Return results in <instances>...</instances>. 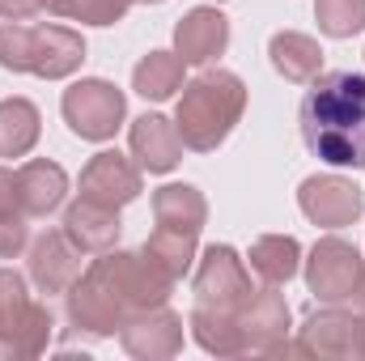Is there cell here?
I'll list each match as a JSON object with an SVG mask.
<instances>
[{"mask_svg": "<svg viewBox=\"0 0 365 361\" xmlns=\"http://www.w3.org/2000/svg\"><path fill=\"white\" fill-rule=\"evenodd\" d=\"M302 357H365V310L323 306L302 323V336L293 345Z\"/></svg>", "mask_w": 365, "mask_h": 361, "instance_id": "9c48e42d", "label": "cell"}, {"mask_svg": "<svg viewBox=\"0 0 365 361\" xmlns=\"http://www.w3.org/2000/svg\"><path fill=\"white\" fill-rule=\"evenodd\" d=\"M195 238L200 234H182V230H153V238L145 243V255L166 272L170 280H182L195 264Z\"/></svg>", "mask_w": 365, "mask_h": 361, "instance_id": "d4e9b609", "label": "cell"}, {"mask_svg": "<svg viewBox=\"0 0 365 361\" xmlns=\"http://www.w3.org/2000/svg\"><path fill=\"white\" fill-rule=\"evenodd\" d=\"M302 141L327 166H365V77L327 73L302 98Z\"/></svg>", "mask_w": 365, "mask_h": 361, "instance_id": "7a4b0ae2", "label": "cell"}, {"mask_svg": "<svg viewBox=\"0 0 365 361\" xmlns=\"http://www.w3.org/2000/svg\"><path fill=\"white\" fill-rule=\"evenodd\" d=\"M251 272L264 280V285H289L297 272H302V243L293 234H264L251 243Z\"/></svg>", "mask_w": 365, "mask_h": 361, "instance_id": "44dd1931", "label": "cell"}, {"mask_svg": "<svg viewBox=\"0 0 365 361\" xmlns=\"http://www.w3.org/2000/svg\"><path fill=\"white\" fill-rule=\"evenodd\" d=\"M51 345V310L30 298L26 276L0 268V357H38Z\"/></svg>", "mask_w": 365, "mask_h": 361, "instance_id": "5b68a950", "label": "cell"}, {"mask_svg": "<svg viewBox=\"0 0 365 361\" xmlns=\"http://www.w3.org/2000/svg\"><path fill=\"white\" fill-rule=\"evenodd\" d=\"M13 179H17V208H21L26 217H47V213H56V208L64 204V195H68V175H64V166H56V162H47V158L26 162L21 171H13Z\"/></svg>", "mask_w": 365, "mask_h": 361, "instance_id": "e0dca14e", "label": "cell"}, {"mask_svg": "<svg viewBox=\"0 0 365 361\" xmlns=\"http://www.w3.org/2000/svg\"><path fill=\"white\" fill-rule=\"evenodd\" d=\"M230 47V21L221 9H191L175 26V51H179L182 64H212L217 56H225Z\"/></svg>", "mask_w": 365, "mask_h": 361, "instance_id": "9a60e30c", "label": "cell"}, {"mask_svg": "<svg viewBox=\"0 0 365 361\" xmlns=\"http://www.w3.org/2000/svg\"><path fill=\"white\" fill-rule=\"evenodd\" d=\"M153 217L162 230H182V234H200L208 221V204L191 183H166L162 191H153Z\"/></svg>", "mask_w": 365, "mask_h": 361, "instance_id": "ffe728a7", "label": "cell"}, {"mask_svg": "<svg viewBox=\"0 0 365 361\" xmlns=\"http://www.w3.org/2000/svg\"><path fill=\"white\" fill-rule=\"evenodd\" d=\"M268 56H272V68L293 81V86H306L323 73V47L310 39V34H297V30H280L268 43Z\"/></svg>", "mask_w": 365, "mask_h": 361, "instance_id": "d6986e66", "label": "cell"}, {"mask_svg": "<svg viewBox=\"0 0 365 361\" xmlns=\"http://www.w3.org/2000/svg\"><path fill=\"white\" fill-rule=\"evenodd\" d=\"M140 4H162V0H140Z\"/></svg>", "mask_w": 365, "mask_h": 361, "instance_id": "1f68e13d", "label": "cell"}, {"mask_svg": "<svg viewBox=\"0 0 365 361\" xmlns=\"http://www.w3.org/2000/svg\"><path fill=\"white\" fill-rule=\"evenodd\" d=\"M140 195V166L128 162L123 153L115 149H102L93 153L81 171V200L93 204H106V208H123Z\"/></svg>", "mask_w": 365, "mask_h": 361, "instance_id": "7c38bea8", "label": "cell"}, {"mask_svg": "<svg viewBox=\"0 0 365 361\" xmlns=\"http://www.w3.org/2000/svg\"><path fill=\"white\" fill-rule=\"evenodd\" d=\"M60 111H64V123L81 136V141H110L119 128H123V115H128V98L119 86L90 77V81H77L68 86L60 98Z\"/></svg>", "mask_w": 365, "mask_h": 361, "instance_id": "8992f818", "label": "cell"}, {"mask_svg": "<svg viewBox=\"0 0 365 361\" xmlns=\"http://www.w3.org/2000/svg\"><path fill=\"white\" fill-rule=\"evenodd\" d=\"M128 145H132L136 166L149 175H166L182 162V136L166 115H140L128 132Z\"/></svg>", "mask_w": 365, "mask_h": 361, "instance_id": "2e32d148", "label": "cell"}, {"mask_svg": "<svg viewBox=\"0 0 365 361\" xmlns=\"http://www.w3.org/2000/svg\"><path fill=\"white\" fill-rule=\"evenodd\" d=\"M191 336L204 353H217V357H238L247 353V340H242V323L234 310H212V306H195L191 310Z\"/></svg>", "mask_w": 365, "mask_h": 361, "instance_id": "7402d4cb", "label": "cell"}, {"mask_svg": "<svg viewBox=\"0 0 365 361\" xmlns=\"http://www.w3.org/2000/svg\"><path fill=\"white\" fill-rule=\"evenodd\" d=\"M86 64V39L68 26H0V68L64 81Z\"/></svg>", "mask_w": 365, "mask_h": 361, "instance_id": "277c9868", "label": "cell"}, {"mask_svg": "<svg viewBox=\"0 0 365 361\" xmlns=\"http://www.w3.org/2000/svg\"><path fill=\"white\" fill-rule=\"evenodd\" d=\"M43 9H47V13H56V17L86 21V9H90V0H43Z\"/></svg>", "mask_w": 365, "mask_h": 361, "instance_id": "f1b7e54d", "label": "cell"}, {"mask_svg": "<svg viewBox=\"0 0 365 361\" xmlns=\"http://www.w3.org/2000/svg\"><path fill=\"white\" fill-rule=\"evenodd\" d=\"M81 276V251L64 230H47L30 243V280L38 293H68Z\"/></svg>", "mask_w": 365, "mask_h": 361, "instance_id": "4fadbf2b", "label": "cell"}, {"mask_svg": "<svg viewBox=\"0 0 365 361\" xmlns=\"http://www.w3.org/2000/svg\"><path fill=\"white\" fill-rule=\"evenodd\" d=\"M30 247V225H26V213H0V260H17L21 251Z\"/></svg>", "mask_w": 365, "mask_h": 361, "instance_id": "4316f807", "label": "cell"}, {"mask_svg": "<svg viewBox=\"0 0 365 361\" xmlns=\"http://www.w3.org/2000/svg\"><path fill=\"white\" fill-rule=\"evenodd\" d=\"M242 111H247V86L234 73H225V68L200 73L191 86H182L179 111H175V128L182 136V149L212 153L234 132Z\"/></svg>", "mask_w": 365, "mask_h": 361, "instance_id": "3957f363", "label": "cell"}, {"mask_svg": "<svg viewBox=\"0 0 365 361\" xmlns=\"http://www.w3.org/2000/svg\"><path fill=\"white\" fill-rule=\"evenodd\" d=\"M182 64L179 51H149L136 68H132V90L149 102H166L182 90Z\"/></svg>", "mask_w": 365, "mask_h": 361, "instance_id": "cb8c5ba5", "label": "cell"}, {"mask_svg": "<svg viewBox=\"0 0 365 361\" xmlns=\"http://www.w3.org/2000/svg\"><path fill=\"white\" fill-rule=\"evenodd\" d=\"M361 268L365 255L344 243V238H319L310 260H306V285L319 302L327 306H353L357 302V289H361Z\"/></svg>", "mask_w": 365, "mask_h": 361, "instance_id": "52a82bcc", "label": "cell"}, {"mask_svg": "<svg viewBox=\"0 0 365 361\" xmlns=\"http://www.w3.org/2000/svg\"><path fill=\"white\" fill-rule=\"evenodd\" d=\"M238 323H242V340H247V353H293L289 345V302L284 293H276V285H264L251 293V302L238 310Z\"/></svg>", "mask_w": 365, "mask_h": 361, "instance_id": "8fae6325", "label": "cell"}, {"mask_svg": "<svg viewBox=\"0 0 365 361\" xmlns=\"http://www.w3.org/2000/svg\"><path fill=\"white\" fill-rule=\"evenodd\" d=\"M314 17L327 39H353L365 30V0H314Z\"/></svg>", "mask_w": 365, "mask_h": 361, "instance_id": "484cf974", "label": "cell"}, {"mask_svg": "<svg viewBox=\"0 0 365 361\" xmlns=\"http://www.w3.org/2000/svg\"><path fill=\"white\" fill-rule=\"evenodd\" d=\"M357 306L365 310V268H361V289H357Z\"/></svg>", "mask_w": 365, "mask_h": 361, "instance_id": "4dcf8cb0", "label": "cell"}, {"mask_svg": "<svg viewBox=\"0 0 365 361\" xmlns=\"http://www.w3.org/2000/svg\"><path fill=\"white\" fill-rule=\"evenodd\" d=\"M0 213H17V179L0 166Z\"/></svg>", "mask_w": 365, "mask_h": 361, "instance_id": "f546056e", "label": "cell"}, {"mask_svg": "<svg viewBox=\"0 0 365 361\" xmlns=\"http://www.w3.org/2000/svg\"><path fill=\"white\" fill-rule=\"evenodd\" d=\"M217 4H221V0H217Z\"/></svg>", "mask_w": 365, "mask_h": 361, "instance_id": "d6a6232c", "label": "cell"}, {"mask_svg": "<svg viewBox=\"0 0 365 361\" xmlns=\"http://www.w3.org/2000/svg\"><path fill=\"white\" fill-rule=\"evenodd\" d=\"M119 340L132 357H145V361H162V357H175L182 349V315H175L170 306H153L136 319H128L119 327Z\"/></svg>", "mask_w": 365, "mask_h": 361, "instance_id": "5bb4252c", "label": "cell"}, {"mask_svg": "<svg viewBox=\"0 0 365 361\" xmlns=\"http://www.w3.org/2000/svg\"><path fill=\"white\" fill-rule=\"evenodd\" d=\"M43 9V0H0V17L4 21H26Z\"/></svg>", "mask_w": 365, "mask_h": 361, "instance_id": "83f0119b", "label": "cell"}, {"mask_svg": "<svg viewBox=\"0 0 365 361\" xmlns=\"http://www.w3.org/2000/svg\"><path fill=\"white\" fill-rule=\"evenodd\" d=\"M64 234L77 243L81 255H106L119 243V208L93 204V200H77L64 213Z\"/></svg>", "mask_w": 365, "mask_h": 361, "instance_id": "ac0fdd59", "label": "cell"}, {"mask_svg": "<svg viewBox=\"0 0 365 361\" xmlns=\"http://www.w3.org/2000/svg\"><path fill=\"white\" fill-rule=\"evenodd\" d=\"M175 280L158 268L145 251H106L73 280L68 323L86 336H115L128 319L166 306Z\"/></svg>", "mask_w": 365, "mask_h": 361, "instance_id": "6da1fadb", "label": "cell"}, {"mask_svg": "<svg viewBox=\"0 0 365 361\" xmlns=\"http://www.w3.org/2000/svg\"><path fill=\"white\" fill-rule=\"evenodd\" d=\"M297 204L302 213L323 225V230H344L361 217L365 208V191L344 175H310V179L297 187Z\"/></svg>", "mask_w": 365, "mask_h": 361, "instance_id": "30bf717a", "label": "cell"}, {"mask_svg": "<svg viewBox=\"0 0 365 361\" xmlns=\"http://www.w3.org/2000/svg\"><path fill=\"white\" fill-rule=\"evenodd\" d=\"M43 115L30 98H4L0 102V158H26L38 145Z\"/></svg>", "mask_w": 365, "mask_h": 361, "instance_id": "603a6c76", "label": "cell"}, {"mask_svg": "<svg viewBox=\"0 0 365 361\" xmlns=\"http://www.w3.org/2000/svg\"><path fill=\"white\" fill-rule=\"evenodd\" d=\"M251 272L242 264V255L225 243L204 247L200 264H195V306H212V310H242L251 302Z\"/></svg>", "mask_w": 365, "mask_h": 361, "instance_id": "ba28073f", "label": "cell"}]
</instances>
